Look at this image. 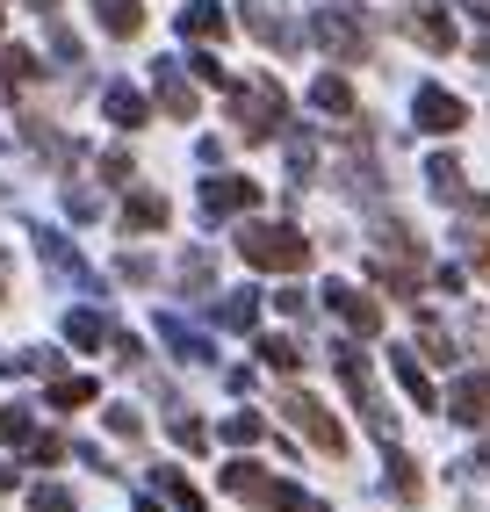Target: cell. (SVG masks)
<instances>
[{"mask_svg": "<svg viewBox=\"0 0 490 512\" xmlns=\"http://www.w3.org/2000/svg\"><path fill=\"white\" fill-rule=\"evenodd\" d=\"M426 181H433V195H440V202H469V188H462V166H454L447 152H440V159H426Z\"/></svg>", "mask_w": 490, "mask_h": 512, "instance_id": "cell-21", "label": "cell"}, {"mask_svg": "<svg viewBox=\"0 0 490 512\" xmlns=\"http://www.w3.org/2000/svg\"><path fill=\"white\" fill-rule=\"evenodd\" d=\"M418 339H426V354H433V361H447V354H454V339H447V325H440V318H418Z\"/></svg>", "mask_w": 490, "mask_h": 512, "instance_id": "cell-31", "label": "cell"}, {"mask_svg": "<svg viewBox=\"0 0 490 512\" xmlns=\"http://www.w3.org/2000/svg\"><path fill=\"white\" fill-rule=\"evenodd\" d=\"M8 491H15V476H8V469H0V498H8Z\"/></svg>", "mask_w": 490, "mask_h": 512, "instance_id": "cell-38", "label": "cell"}, {"mask_svg": "<svg viewBox=\"0 0 490 512\" xmlns=\"http://www.w3.org/2000/svg\"><path fill=\"white\" fill-rule=\"evenodd\" d=\"M390 375L404 383V397L418 404V412H433V404H440V397H433V383H426V368H418V354H411V347H390Z\"/></svg>", "mask_w": 490, "mask_h": 512, "instance_id": "cell-12", "label": "cell"}, {"mask_svg": "<svg viewBox=\"0 0 490 512\" xmlns=\"http://www.w3.org/2000/svg\"><path fill=\"white\" fill-rule=\"evenodd\" d=\"M238 253L253 267H274V275H296V267L310 260V238L296 224H245L238 231Z\"/></svg>", "mask_w": 490, "mask_h": 512, "instance_id": "cell-1", "label": "cell"}, {"mask_svg": "<svg viewBox=\"0 0 490 512\" xmlns=\"http://www.w3.org/2000/svg\"><path fill=\"white\" fill-rule=\"evenodd\" d=\"M65 339H73V347H101V339H109V325H101L94 311H73V318H65Z\"/></svg>", "mask_w": 490, "mask_h": 512, "instance_id": "cell-28", "label": "cell"}, {"mask_svg": "<svg viewBox=\"0 0 490 512\" xmlns=\"http://www.w3.org/2000/svg\"><path fill=\"white\" fill-rule=\"evenodd\" d=\"M253 202H260V181H245V174L202 181V217H238V210H253Z\"/></svg>", "mask_w": 490, "mask_h": 512, "instance_id": "cell-9", "label": "cell"}, {"mask_svg": "<svg viewBox=\"0 0 490 512\" xmlns=\"http://www.w3.org/2000/svg\"><path fill=\"white\" fill-rule=\"evenodd\" d=\"M332 361H339V383H346V397L361 404V419L375 426V440H382V448H390V440H397V419H390V404L375 397V375H368L361 347H332Z\"/></svg>", "mask_w": 490, "mask_h": 512, "instance_id": "cell-3", "label": "cell"}, {"mask_svg": "<svg viewBox=\"0 0 490 512\" xmlns=\"http://www.w3.org/2000/svg\"><path fill=\"white\" fill-rule=\"evenodd\" d=\"M51 404H58V412H73V404H94V383H87V375H58V383H51Z\"/></svg>", "mask_w": 490, "mask_h": 512, "instance_id": "cell-26", "label": "cell"}, {"mask_svg": "<svg viewBox=\"0 0 490 512\" xmlns=\"http://www.w3.org/2000/svg\"><path fill=\"white\" fill-rule=\"evenodd\" d=\"M260 361L282 368V375H296V368H303V347H296V339H282V332H267V339H260Z\"/></svg>", "mask_w": 490, "mask_h": 512, "instance_id": "cell-23", "label": "cell"}, {"mask_svg": "<svg viewBox=\"0 0 490 512\" xmlns=\"http://www.w3.org/2000/svg\"><path fill=\"white\" fill-rule=\"evenodd\" d=\"M188 65H195V80H217V87H224V65H217V58H209V51H195Z\"/></svg>", "mask_w": 490, "mask_h": 512, "instance_id": "cell-34", "label": "cell"}, {"mask_svg": "<svg viewBox=\"0 0 490 512\" xmlns=\"http://www.w3.org/2000/svg\"><path fill=\"white\" fill-rule=\"evenodd\" d=\"M310 29H318V44H325L339 65H368V22H361L354 8H325Z\"/></svg>", "mask_w": 490, "mask_h": 512, "instance_id": "cell-6", "label": "cell"}, {"mask_svg": "<svg viewBox=\"0 0 490 512\" xmlns=\"http://www.w3.org/2000/svg\"><path fill=\"white\" fill-rule=\"evenodd\" d=\"M0 289H8V275H0Z\"/></svg>", "mask_w": 490, "mask_h": 512, "instance_id": "cell-39", "label": "cell"}, {"mask_svg": "<svg viewBox=\"0 0 490 512\" xmlns=\"http://www.w3.org/2000/svg\"><path fill=\"white\" fill-rule=\"evenodd\" d=\"M325 303L339 311V325H346V332H361V339H375V332H382V303H368L361 289H346V282H332V289H325Z\"/></svg>", "mask_w": 490, "mask_h": 512, "instance_id": "cell-10", "label": "cell"}, {"mask_svg": "<svg viewBox=\"0 0 490 512\" xmlns=\"http://www.w3.org/2000/svg\"><path fill=\"white\" fill-rule=\"evenodd\" d=\"M94 22L109 29V37H137V29H145V8H137V0H94Z\"/></svg>", "mask_w": 490, "mask_h": 512, "instance_id": "cell-15", "label": "cell"}, {"mask_svg": "<svg viewBox=\"0 0 490 512\" xmlns=\"http://www.w3.org/2000/svg\"><path fill=\"white\" fill-rule=\"evenodd\" d=\"M224 440H231V448H253V440H267V419L260 412H231L224 419Z\"/></svg>", "mask_w": 490, "mask_h": 512, "instance_id": "cell-24", "label": "cell"}, {"mask_svg": "<svg viewBox=\"0 0 490 512\" xmlns=\"http://www.w3.org/2000/svg\"><path fill=\"white\" fill-rule=\"evenodd\" d=\"M159 339H166V347L181 354V361H217V347H209L202 332H188L181 318H159Z\"/></svg>", "mask_w": 490, "mask_h": 512, "instance_id": "cell-16", "label": "cell"}, {"mask_svg": "<svg viewBox=\"0 0 490 512\" xmlns=\"http://www.w3.org/2000/svg\"><path fill=\"white\" fill-rule=\"evenodd\" d=\"M310 109H325V116H354V87H346L339 73H325L318 87H310Z\"/></svg>", "mask_w": 490, "mask_h": 512, "instance_id": "cell-19", "label": "cell"}, {"mask_svg": "<svg viewBox=\"0 0 490 512\" xmlns=\"http://www.w3.org/2000/svg\"><path fill=\"white\" fill-rule=\"evenodd\" d=\"M181 37L224 44V8H217V0H188V8H181Z\"/></svg>", "mask_w": 490, "mask_h": 512, "instance_id": "cell-14", "label": "cell"}, {"mask_svg": "<svg viewBox=\"0 0 490 512\" xmlns=\"http://www.w3.org/2000/svg\"><path fill=\"white\" fill-rule=\"evenodd\" d=\"M447 412L462 419V426H490V375H483V368L462 375V383L447 390Z\"/></svg>", "mask_w": 490, "mask_h": 512, "instance_id": "cell-11", "label": "cell"}, {"mask_svg": "<svg viewBox=\"0 0 490 512\" xmlns=\"http://www.w3.org/2000/svg\"><path fill=\"white\" fill-rule=\"evenodd\" d=\"M159 491H166L173 505H181V512H202V491L188 484V476H181V469H159Z\"/></svg>", "mask_w": 490, "mask_h": 512, "instance_id": "cell-27", "label": "cell"}, {"mask_svg": "<svg viewBox=\"0 0 490 512\" xmlns=\"http://www.w3.org/2000/svg\"><path fill=\"white\" fill-rule=\"evenodd\" d=\"M476 65H483V73H490V37H483V44H476Z\"/></svg>", "mask_w": 490, "mask_h": 512, "instance_id": "cell-35", "label": "cell"}, {"mask_svg": "<svg viewBox=\"0 0 490 512\" xmlns=\"http://www.w3.org/2000/svg\"><path fill=\"white\" fill-rule=\"evenodd\" d=\"M173 440H181V448H202L209 433H202V419H173Z\"/></svg>", "mask_w": 490, "mask_h": 512, "instance_id": "cell-33", "label": "cell"}, {"mask_svg": "<svg viewBox=\"0 0 490 512\" xmlns=\"http://www.w3.org/2000/svg\"><path fill=\"white\" fill-rule=\"evenodd\" d=\"M29 505H37V512H65V505H73V491H65V484H37V491H29Z\"/></svg>", "mask_w": 490, "mask_h": 512, "instance_id": "cell-32", "label": "cell"}, {"mask_svg": "<svg viewBox=\"0 0 490 512\" xmlns=\"http://www.w3.org/2000/svg\"><path fill=\"white\" fill-rule=\"evenodd\" d=\"M231 116H238L245 138H274L282 116H289V101H282V87H274V80H253V87H231Z\"/></svg>", "mask_w": 490, "mask_h": 512, "instance_id": "cell-4", "label": "cell"}, {"mask_svg": "<svg viewBox=\"0 0 490 512\" xmlns=\"http://www.w3.org/2000/svg\"><path fill=\"white\" fill-rule=\"evenodd\" d=\"M217 325H231V332H253V325H260V296H253V289L224 296V303H217Z\"/></svg>", "mask_w": 490, "mask_h": 512, "instance_id": "cell-20", "label": "cell"}, {"mask_svg": "<svg viewBox=\"0 0 490 512\" xmlns=\"http://www.w3.org/2000/svg\"><path fill=\"white\" fill-rule=\"evenodd\" d=\"M411 116H418V130H433V138H454V130L469 123V101H462V94H447V87H418Z\"/></svg>", "mask_w": 490, "mask_h": 512, "instance_id": "cell-7", "label": "cell"}, {"mask_svg": "<svg viewBox=\"0 0 490 512\" xmlns=\"http://www.w3.org/2000/svg\"><path fill=\"white\" fill-rule=\"evenodd\" d=\"M137 512H166V505H159V498H137Z\"/></svg>", "mask_w": 490, "mask_h": 512, "instance_id": "cell-37", "label": "cell"}, {"mask_svg": "<svg viewBox=\"0 0 490 512\" xmlns=\"http://www.w3.org/2000/svg\"><path fill=\"white\" fill-rule=\"evenodd\" d=\"M390 491H397L404 505H411L418 491H426V484H418V462H411V455H390Z\"/></svg>", "mask_w": 490, "mask_h": 512, "instance_id": "cell-30", "label": "cell"}, {"mask_svg": "<svg viewBox=\"0 0 490 512\" xmlns=\"http://www.w3.org/2000/svg\"><path fill=\"white\" fill-rule=\"evenodd\" d=\"M159 109H166L173 123H195L202 101H195V87L181 80V65H159Z\"/></svg>", "mask_w": 490, "mask_h": 512, "instance_id": "cell-13", "label": "cell"}, {"mask_svg": "<svg viewBox=\"0 0 490 512\" xmlns=\"http://www.w3.org/2000/svg\"><path fill=\"white\" fill-rule=\"evenodd\" d=\"M224 491L245 498V505H267V512H310V498L289 484V476H267V469H253V462H231V469H224Z\"/></svg>", "mask_w": 490, "mask_h": 512, "instance_id": "cell-2", "label": "cell"}, {"mask_svg": "<svg viewBox=\"0 0 490 512\" xmlns=\"http://www.w3.org/2000/svg\"><path fill=\"white\" fill-rule=\"evenodd\" d=\"M245 29H253V37H260V44H282V51L296 44V29H289L282 15H267V8H260V0H245Z\"/></svg>", "mask_w": 490, "mask_h": 512, "instance_id": "cell-18", "label": "cell"}, {"mask_svg": "<svg viewBox=\"0 0 490 512\" xmlns=\"http://www.w3.org/2000/svg\"><path fill=\"white\" fill-rule=\"evenodd\" d=\"M101 109H109V123H123V130H137V123H145V94H137V87H109V94H101Z\"/></svg>", "mask_w": 490, "mask_h": 512, "instance_id": "cell-17", "label": "cell"}, {"mask_svg": "<svg viewBox=\"0 0 490 512\" xmlns=\"http://www.w3.org/2000/svg\"><path fill=\"white\" fill-rule=\"evenodd\" d=\"M404 29H411L426 51H454V44H462V37H454V15L440 8V0H411V8H404Z\"/></svg>", "mask_w": 490, "mask_h": 512, "instance_id": "cell-8", "label": "cell"}, {"mask_svg": "<svg viewBox=\"0 0 490 512\" xmlns=\"http://www.w3.org/2000/svg\"><path fill=\"white\" fill-rule=\"evenodd\" d=\"M476 267H483V282H490V246H476Z\"/></svg>", "mask_w": 490, "mask_h": 512, "instance_id": "cell-36", "label": "cell"}, {"mask_svg": "<svg viewBox=\"0 0 490 512\" xmlns=\"http://www.w3.org/2000/svg\"><path fill=\"white\" fill-rule=\"evenodd\" d=\"M37 80V58L29 51H0V87H29Z\"/></svg>", "mask_w": 490, "mask_h": 512, "instance_id": "cell-29", "label": "cell"}, {"mask_svg": "<svg viewBox=\"0 0 490 512\" xmlns=\"http://www.w3.org/2000/svg\"><path fill=\"white\" fill-rule=\"evenodd\" d=\"M166 224V195H130V210H123V231H159Z\"/></svg>", "mask_w": 490, "mask_h": 512, "instance_id": "cell-22", "label": "cell"}, {"mask_svg": "<svg viewBox=\"0 0 490 512\" xmlns=\"http://www.w3.org/2000/svg\"><path fill=\"white\" fill-rule=\"evenodd\" d=\"M0 440H8V448H29V440H37V419H29L22 404H8V412H0Z\"/></svg>", "mask_w": 490, "mask_h": 512, "instance_id": "cell-25", "label": "cell"}, {"mask_svg": "<svg viewBox=\"0 0 490 512\" xmlns=\"http://www.w3.org/2000/svg\"><path fill=\"white\" fill-rule=\"evenodd\" d=\"M282 412H289V426H296V433H303V440H310V448H318V455H332V462L346 455V433H339V419L325 412L318 397L289 390V397H282Z\"/></svg>", "mask_w": 490, "mask_h": 512, "instance_id": "cell-5", "label": "cell"}]
</instances>
